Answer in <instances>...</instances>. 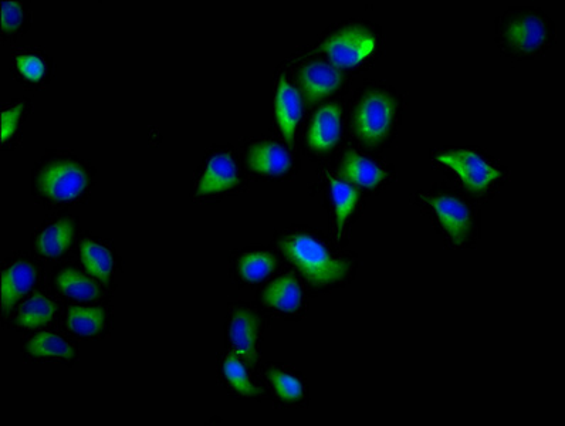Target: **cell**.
Instances as JSON below:
<instances>
[{
    "label": "cell",
    "instance_id": "4fadbf2b",
    "mask_svg": "<svg viewBox=\"0 0 565 426\" xmlns=\"http://www.w3.org/2000/svg\"><path fill=\"white\" fill-rule=\"evenodd\" d=\"M267 309L283 314H297L303 307V289L296 276L284 275L267 284L262 294Z\"/></svg>",
    "mask_w": 565,
    "mask_h": 426
},
{
    "label": "cell",
    "instance_id": "ba28073f",
    "mask_svg": "<svg viewBox=\"0 0 565 426\" xmlns=\"http://www.w3.org/2000/svg\"><path fill=\"white\" fill-rule=\"evenodd\" d=\"M344 80V74L336 66L323 60L307 63L299 73L301 90L310 103L336 93L343 87Z\"/></svg>",
    "mask_w": 565,
    "mask_h": 426
},
{
    "label": "cell",
    "instance_id": "7c38bea8",
    "mask_svg": "<svg viewBox=\"0 0 565 426\" xmlns=\"http://www.w3.org/2000/svg\"><path fill=\"white\" fill-rule=\"evenodd\" d=\"M249 168L267 177H280L292 168V157L283 145L274 141L253 142L248 148Z\"/></svg>",
    "mask_w": 565,
    "mask_h": 426
},
{
    "label": "cell",
    "instance_id": "44dd1931",
    "mask_svg": "<svg viewBox=\"0 0 565 426\" xmlns=\"http://www.w3.org/2000/svg\"><path fill=\"white\" fill-rule=\"evenodd\" d=\"M56 313L57 306L53 300L40 293L33 294L20 307L18 316H16V326L23 330L37 329V327L50 323Z\"/></svg>",
    "mask_w": 565,
    "mask_h": 426
},
{
    "label": "cell",
    "instance_id": "cb8c5ba5",
    "mask_svg": "<svg viewBox=\"0 0 565 426\" xmlns=\"http://www.w3.org/2000/svg\"><path fill=\"white\" fill-rule=\"evenodd\" d=\"M276 267V258L265 250H252L239 260V275L245 282L259 283L272 275Z\"/></svg>",
    "mask_w": 565,
    "mask_h": 426
},
{
    "label": "cell",
    "instance_id": "f1b7e54d",
    "mask_svg": "<svg viewBox=\"0 0 565 426\" xmlns=\"http://www.w3.org/2000/svg\"><path fill=\"white\" fill-rule=\"evenodd\" d=\"M16 66L30 80H39L45 73L46 66L36 54H23L16 59Z\"/></svg>",
    "mask_w": 565,
    "mask_h": 426
},
{
    "label": "cell",
    "instance_id": "2e32d148",
    "mask_svg": "<svg viewBox=\"0 0 565 426\" xmlns=\"http://www.w3.org/2000/svg\"><path fill=\"white\" fill-rule=\"evenodd\" d=\"M239 182L238 168L228 152H218L206 164L204 175L199 179L198 192L215 194L236 187Z\"/></svg>",
    "mask_w": 565,
    "mask_h": 426
},
{
    "label": "cell",
    "instance_id": "e0dca14e",
    "mask_svg": "<svg viewBox=\"0 0 565 426\" xmlns=\"http://www.w3.org/2000/svg\"><path fill=\"white\" fill-rule=\"evenodd\" d=\"M73 239L74 223L70 219H59L39 232L35 248L45 258H59L70 248Z\"/></svg>",
    "mask_w": 565,
    "mask_h": 426
},
{
    "label": "cell",
    "instance_id": "7a4b0ae2",
    "mask_svg": "<svg viewBox=\"0 0 565 426\" xmlns=\"http://www.w3.org/2000/svg\"><path fill=\"white\" fill-rule=\"evenodd\" d=\"M497 45L506 56L529 60L546 53L556 42V26L534 6H513L497 19Z\"/></svg>",
    "mask_w": 565,
    "mask_h": 426
},
{
    "label": "cell",
    "instance_id": "30bf717a",
    "mask_svg": "<svg viewBox=\"0 0 565 426\" xmlns=\"http://www.w3.org/2000/svg\"><path fill=\"white\" fill-rule=\"evenodd\" d=\"M341 110L340 104H326L314 114L307 134V142L313 151L327 152L336 147L341 137Z\"/></svg>",
    "mask_w": 565,
    "mask_h": 426
},
{
    "label": "cell",
    "instance_id": "7402d4cb",
    "mask_svg": "<svg viewBox=\"0 0 565 426\" xmlns=\"http://www.w3.org/2000/svg\"><path fill=\"white\" fill-rule=\"evenodd\" d=\"M80 256L81 262L91 275L101 282H110V277L113 275L114 259L104 246L90 239L83 240L80 245Z\"/></svg>",
    "mask_w": 565,
    "mask_h": 426
},
{
    "label": "cell",
    "instance_id": "5b68a950",
    "mask_svg": "<svg viewBox=\"0 0 565 426\" xmlns=\"http://www.w3.org/2000/svg\"><path fill=\"white\" fill-rule=\"evenodd\" d=\"M422 204L428 206L443 233L455 245L463 246L472 239L476 231V213L468 202L449 189L433 188L419 195Z\"/></svg>",
    "mask_w": 565,
    "mask_h": 426
},
{
    "label": "cell",
    "instance_id": "3957f363",
    "mask_svg": "<svg viewBox=\"0 0 565 426\" xmlns=\"http://www.w3.org/2000/svg\"><path fill=\"white\" fill-rule=\"evenodd\" d=\"M401 110L397 93L381 84L361 87L353 106L354 134L368 148L384 145L394 131Z\"/></svg>",
    "mask_w": 565,
    "mask_h": 426
},
{
    "label": "cell",
    "instance_id": "8fae6325",
    "mask_svg": "<svg viewBox=\"0 0 565 426\" xmlns=\"http://www.w3.org/2000/svg\"><path fill=\"white\" fill-rule=\"evenodd\" d=\"M301 114H303V103L299 90L294 89L287 80L286 74H283L277 83L276 97H274V116L289 144L294 140Z\"/></svg>",
    "mask_w": 565,
    "mask_h": 426
},
{
    "label": "cell",
    "instance_id": "83f0119b",
    "mask_svg": "<svg viewBox=\"0 0 565 426\" xmlns=\"http://www.w3.org/2000/svg\"><path fill=\"white\" fill-rule=\"evenodd\" d=\"M23 113V104H13V106L3 108L2 111V142L5 144L13 137L19 127L20 117Z\"/></svg>",
    "mask_w": 565,
    "mask_h": 426
},
{
    "label": "cell",
    "instance_id": "ffe728a7",
    "mask_svg": "<svg viewBox=\"0 0 565 426\" xmlns=\"http://www.w3.org/2000/svg\"><path fill=\"white\" fill-rule=\"evenodd\" d=\"M57 290L76 302H93L100 296L97 284L73 267H66L54 279Z\"/></svg>",
    "mask_w": 565,
    "mask_h": 426
},
{
    "label": "cell",
    "instance_id": "603a6c76",
    "mask_svg": "<svg viewBox=\"0 0 565 426\" xmlns=\"http://www.w3.org/2000/svg\"><path fill=\"white\" fill-rule=\"evenodd\" d=\"M106 313L91 307H70L67 311V329L79 337H94L103 330Z\"/></svg>",
    "mask_w": 565,
    "mask_h": 426
},
{
    "label": "cell",
    "instance_id": "9c48e42d",
    "mask_svg": "<svg viewBox=\"0 0 565 426\" xmlns=\"http://www.w3.org/2000/svg\"><path fill=\"white\" fill-rule=\"evenodd\" d=\"M259 338L260 320L255 311L248 307H236L230 316L229 341L232 347L252 365L257 361Z\"/></svg>",
    "mask_w": 565,
    "mask_h": 426
},
{
    "label": "cell",
    "instance_id": "484cf974",
    "mask_svg": "<svg viewBox=\"0 0 565 426\" xmlns=\"http://www.w3.org/2000/svg\"><path fill=\"white\" fill-rule=\"evenodd\" d=\"M270 384L280 400L286 402H299L304 398L303 382L296 375L284 370L267 371Z\"/></svg>",
    "mask_w": 565,
    "mask_h": 426
},
{
    "label": "cell",
    "instance_id": "5bb4252c",
    "mask_svg": "<svg viewBox=\"0 0 565 426\" xmlns=\"http://www.w3.org/2000/svg\"><path fill=\"white\" fill-rule=\"evenodd\" d=\"M37 280V270L27 260H15L2 272V309L10 311L30 292Z\"/></svg>",
    "mask_w": 565,
    "mask_h": 426
},
{
    "label": "cell",
    "instance_id": "52a82bcc",
    "mask_svg": "<svg viewBox=\"0 0 565 426\" xmlns=\"http://www.w3.org/2000/svg\"><path fill=\"white\" fill-rule=\"evenodd\" d=\"M89 175L77 162L56 160L47 162L37 174V189L56 202L73 201L83 194Z\"/></svg>",
    "mask_w": 565,
    "mask_h": 426
},
{
    "label": "cell",
    "instance_id": "d6986e66",
    "mask_svg": "<svg viewBox=\"0 0 565 426\" xmlns=\"http://www.w3.org/2000/svg\"><path fill=\"white\" fill-rule=\"evenodd\" d=\"M25 353L35 360L71 361L76 358V350L53 333H40L25 344Z\"/></svg>",
    "mask_w": 565,
    "mask_h": 426
},
{
    "label": "cell",
    "instance_id": "9a60e30c",
    "mask_svg": "<svg viewBox=\"0 0 565 426\" xmlns=\"http://www.w3.org/2000/svg\"><path fill=\"white\" fill-rule=\"evenodd\" d=\"M340 171L345 181L365 189L381 187L388 178V172L378 162L354 150L344 155Z\"/></svg>",
    "mask_w": 565,
    "mask_h": 426
},
{
    "label": "cell",
    "instance_id": "8992f818",
    "mask_svg": "<svg viewBox=\"0 0 565 426\" xmlns=\"http://www.w3.org/2000/svg\"><path fill=\"white\" fill-rule=\"evenodd\" d=\"M435 158L436 161L452 169L472 194H485L499 179L503 178V172L500 169L487 162L479 152L469 150V148L441 151Z\"/></svg>",
    "mask_w": 565,
    "mask_h": 426
},
{
    "label": "cell",
    "instance_id": "d4e9b609",
    "mask_svg": "<svg viewBox=\"0 0 565 426\" xmlns=\"http://www.w3.org/2000/svg\"><path fill=\"white\" fill-rule=\"evenodd\" d=\"M222 375L229 387L242 397L252 398L260 395L259 388H256L250 381L245 364L238 355H226L222 363Z\"/></svg>",
    "mask_w": 565,
    "mask_h": 426
},
{
    "label": "cell",
    "instance_id": "277c9868",
    "mask_svg": "<svg viewBox=\"0 0 565 426\" xmlns=\"http://www.w3.org/2000/svg\"><path fill=\"white\" fill-rule=\"evenodd\" d=\"M382 35L372 23L364 20H347L321 43L331 62L341 67H358L374 59L381 52Z\"/></svg>",
    "mask_w": 565,
    "mask_h": 426
},
{
    "label": "cell",
    "instance_id": "6da1fadb",
    "mask_svg": "<svg viewBox=\"0 0 565 426\" xmlns=\"http://www.w3.org/2000/svg\"><path fill=\"white\" fill-rule=\"evenodd\" d=\"M277 246L284 258L313 286H338L347 282L354 269L353 260L331 252L323 240L309 232L284 233L277 240Z\"/></svg>",
    "mask_w": 565,
    "mask_h": 426
},
{
    "label": "cell",
    "instance_id": "4316f807",
    "mask_svg": "<svg viewBox=\"0 0 565 426\" xmlns=\"http://www.w3.org/2000/svg\"><path fill=\"white\" fill-rule=\"evenodd\" d=\"M23 6L16 0H3L2 27L5 32H13L23 22Z\"/></svg>",
    "mask_w": 565,
    "mask_h": 426
},
{
    "label": "cell",
    "instance_id": "ac0fdd59",
    "mask_svg": "<svg viewBox=\"0 0 565 426\" xmlns=\"http://www.w3.org/2000/svg\"><path fill=\"white\" fill-rule=\"evenodd\" d=\"M331 185V199H333L334 216H336V236L341 238L345 228V223L357 211L360 204V192L351 187L343 179L328 175Z\"/></svg>",
    "mask_w": 565,
    "mask_h": 426
}]
</instances>
